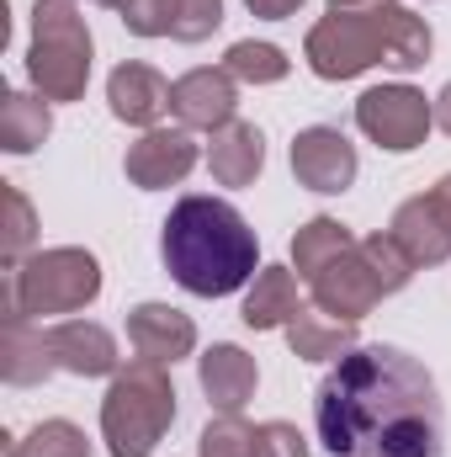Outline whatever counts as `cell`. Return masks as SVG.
<instances>
[{"label":"cell","instance_id":"cell-13","mask_svg":"<svg viewBox=\"0 0 451 457\" xmlns=\"http://www.w3.org/2000/svg\"><path fill=\"white\" fill-rule=\"evenodd\" d=\"M127 345L138 351V361L176 367L181 356L197 351V325H192V314H181L170 303H138L127 314Z\"/></svg>","mask_w":451,"mask_h":457},{"label":"cell","instance_id":"cell-15","mask_svg":"<svg viewBox=\"0 0 451 457\" xmlns=\"http://www.w3.org/2000/svg\"><path fill=\"white\" fill-rule=\"evenodd\" d=\"M107 102H112L117 122H127V128H144V133H149L160 117L170 112V86H165V75H160V70H149V64L127 59V64H117L112 80H107Z\"/></svg>","mask_w":451,"mask_h":457},{"label":"cell","instance_id":"cell-12","mask_svg":"<svg viewBox=\"0 0 451 457\" xmlns=\"http://www.w3.org/2000/svg\"><path fill=\"white\" fill-rule=\"evenodd\" d=\"M234 107H239V91L228 70H186L170 86V112L186 133H218L224 122H234Z\"/></svg>","mask_w":451,"mask_h":457},{"label":"cell","instance_id":"cell-23","mask_svg":"<svg viewBox=\"0 0 451 457\" xmlns=\"http://www.w3.org/2000/svg\"><path fill=\"white\" fill-rule=\"evenodd\" d=\"M0 203H5V224H0V261H5V271H11V266H21V261H27V250H32V239H37V213H32L27 192H21V187H11V181H0Z\"/></svg>","mask_w":451,"mask_h":457},{"label":"cell","instance_id":"cell-14","mask_svg":"<svg viewBox=\"0 0 451 457\" xmlns=\"http://www.w3.org/2000/svg\"><path fill=\"white\" fill-rule=\"evenodd\" d=\"M48 356L53 372H75V378H107L117 372V341L107 325L96 320H64L48 330Z\"/></svg>","mask_w":451,"mask_h":457},{"label":"cell","instance_id":"cell-4","mask_svg":"<svg viewBox=\"0 0 451 457\" xmlns=\"http://www.w3.org/2000/svg\"><path fill=\"white\" fill-rule=\"evenodd\" d=\"M96 298H102V261L80 245L37 250L5 271V314L37 320V325L53 314H80Z\"/></svg>","mask_w":451,"mask_h":457},{"label":"cell","instance_id":"cell-11","mask_svg":"<svg viewBox=\"0 0 451 457\" xmlns=\"http://www.w3.org/2000/svg\"><path fill=\"white\" fill-rule=\"evenodd\" d=\"M197 165V144L186 128H149L138 144H127V181L138 192H165V187H181Z\"/></svg>","mask_w":451,"mask_h":457},{"label":"cell","instance_id":"cell-18","mask_svg":"<svg viewBox=\"0 0 451 457\" xmlns=\"http://www.w3.org/2000/svg\"><path fill=\"white\" fill-rule=\"evenodd\" d=\"M260 165H266V138H260V128L255 122H224L218 133H213V144H208V170H213V181L218 187H250L255 176H260Z\"/></svg>","mask_w":451,"mask_h":457},{"label":"cell","instance_id":"cell-17","mask_svg":"<svg viewBox=\"0 0 451 457\" xmlns=\"http://www.w3.org/2000/svg\"><path fill=\"white\" fill-rule=\"evenodd\" d=\"M53 372V356H48V330L37 320H21V314H5V330H0V378L11 388H32Z\"/></svg>","mask_w":451,"mask_h":457},{"label":"cell","instance_id":"cell-26","mask_svg":"<svg viewBox=\"0 0 451 457\" xmlns=\"http://www.w3.org/2000/svg\"><path fill=\"white\" fill-rule=\"evenodd\" d=\"M197 453L202 457H255V426H250L244 415H218V420L202 431Z\"/></svg>","mask_w":451,"mask_h":457},{"label":"cell","instance_id":"cell-16","mask_svg":"<svg viewBox=\"0 0 451 457\" xmlns=\"http://www.w3.org/2000/svg\"><path fill=\"white\" fill-rule=\"evenodd\" d=\"M197 378H202V394L213 399L218 415H239L250 399H255V383H260V367L250 351L218 341L213 351L197 356Z\"/></svg>","mask_w":451,"mask_h":457},{"label":"cell","instance_id":"cell-5","mask_svg":"<svg viewBox=\"0 0 451 457\" xmlns=\"http://www.w3.org/2000/svg\"><path fill=\"white\" fill-rule=\"evenodd\" d=\"M176 426V383L154 361L117 367L102 399V442L112 457H149Z\"/></svg>","mask_w":451,"mask_h":457},{"label":"cell","instance_id":"cell-28","mask_svg":"<svg viewBox=\"0 0 451 457\" xmlns=\"http://www.w3.org/2000/svg\"><path fill=\"white\" fill-rule=\"evenodd\" d=\"M122 27L133 37H170L176 27V0H127L122 5Z\"/></svg>","mask_w":451,"mask_h":457},{"label":"cell","instance_id":"cell-1","mask_svg":"<svg viewBox=\"0 0 451 457\" xmlns=\"http://www.w3.org/2000/svg\"><path fill=\"white\" fill-rule=\"evenodd\" d=\"M314 431L330 457H441L447 410L420 356L356 345L314 394Z\"/></svg>","mask_w":451,"mask_h":457},{"label":"cell","instance_id":"cell-7","mask_svg":"<svg viewBox=\"0 0 451 457\" xmlns=\"http://www.w3.org/2000/svg\"><path fill=\"white\" fill-rule=\"evenodd\" d=\"M303 282H308V293H314V309L330 314L335 325H361V320L388 298V293L377 287L366 255H361V239H350V245H340L335 255H324Z\"/></svg>","mask_w":451,"mask_h":457},{"label":"cell","instance_id":"cell-29","mask_svg":"<svg viewBox=\"0 0 451 457\" xmlns=\"http://www.w3.org/2000/svg\"><path fill=\"white\" fill-rule=\"evenodd\" d=\"M255 457H308V436L287 420H266L255 426Z\"/></svg>","mask_w":451,"mask_h":457},{"label":"cell","instance_id":"cell-10","mask_svg":"<svg viewBox=\"0 0 451 457\" xmlns=\"http://www.w3.org/2000/svg\"><path fill=\"white\" fill-rule=\"evenodd\" d=\"M361 160H356V144L340 133V128H303L292 138V176L298 187L319 192V197H335V192H350Z\"/></svg>","mask_w":451,"mask_h":457},{"label":"cell","instance_id":"cell-6","mask_svg":"<svg viewBox=\"0 0 451 457\" xmlns=\"http://www.w3.org/2000/svg\"><path fill=\"white\" fill-rule=\"evenodd\" d=\"M27 80L43 102H80L91 86V27L75 0H37L32 5V43H27Z\"/></svg>","mask_w":451,"mask_h":457},{"label":"cell","instance_id":"cell-9","mask_svg":"<svg viewBox=\"0 0 451 457\" xmlns=\"http://www.w3.org/2000/svg\"><path fill=\"white\" fill-rule=\"evenodd\" d=\"M388 234L409 250L414 266H441L451 255V176H441L425 197L398 203Z\"/></svg>","mask_w":451,"mask_h":457},{"label":"cell","instance_id":"cell-33","mask_svg":"<svg viewBox=\"0 0 451 457\" xmlns=\"http://www.w3.org/2000/svg\"><path fill=\"white\" fill-rule=\"evenodd\" d=\"M96 5H112V11H122V5H127V0H96Z\"/></svg>","mask_w":451,"mask_h":457},{"label":"cell","instance_id":"cell-8","mask_svg":"<svg viewBox=\"0 0 451 457\" xmlns=\"http://www.w3.org/2000/svg\"><path fill=\"white\" fill-rule=\"evenodd\" d=\"M430 122H436V102H425V91H414V86H372L356 102V128L388 154L420 149Z\"/></svg>","mask_w":451,"mask_h":457},{"label":"cell","instance_id":"cell-3","mask_svg":"<svg viewBox=\"0 0 451 457\" xmlns=\"http://www.w3.org/2000/svg\"><path fill=\"white\" fill-rule=\"evenodd\" d=\"M430 27L425 16H414L409 5H377V11H330L324 21L308 27L303 59L319 80H356L372 64H393V70H420L430 64Z\"/></svg>","mask_w":451,"mask_h":457},{"label":"cell","instance_id":"cell-24","mask_svg":"<svg viewBox=\"0 0 451 457\" xmlns=\"http://www.w3.org/2000/svg\"><path fill=\"white\" fill-rule=\"evenodd\" d=\"M5 457H91V442L70 420H43L27 431V442H11Z\"/></svg>","mask_w":451,"mask_h":457},{"label":"cell","instance_id":"cell-19","mask_svg":"<svg viewBox=\"0 0 451 457\" xmlns=\"http://www.w3.org/2000/svg\"><path fill=\"white\" fill-rule=\"evenodd\" d=\"M298 309H303V303H298V277H292L287 266H260V271H255V287L244 293L239 320H244L250 330H287V320H292Z\"/></svg>","mask_w":451,"mask_h":457},{"label":"cell","instance_id":"cell-27","mask_svg":"<svg viewBox=\"0 0 451 457\" xmlns=\"http://www.w3.org/2000/svg\"><path fill=\"white\" fill-rule=\"evenodd\" d=\"M224 27V0H176V43H202Z\"/></svg>","mask_w":451,"mask_h":457},{"label":"cell","instance_id":"cell-32","mask_svg":"<svg viewBox=\"0 0 451 457\" xmlns=\"http://www.w3.org/2000/svg\"><path fill=\"white\" fill-rule=\"evenodd\" d=\"M377 5H393V0H330V11H377Z\"/></svg>","mask_w":451,"mask_h":457},{"label":"cell","instance_id":"cell-2","mask_svg":"<svg viewBox=\"0 0 451 457\" xmlns=\"http://www.w3.org/2000/svg\"><path fill=\"white\" fill-rule=\"evenodd\" d=\"M160 255H165V271L197 298L239 293L260 266L255 228L224 197H181L160 228Z\"/></svg>","mask_w":451,"mask_h":457},{"label":"cell","instance_id":"cell-22","mask_svg":"<svg viewBox=\"0 0 451 457\" xmlns=\"http://www.w3.org/2000/svg\"><path fill=\"white\" fill-rule=\"evenodd\" d=\"M224 70L234 75V80H244V86H276V80H287L292 59H287L276 43L244 37V43H234V48L224 54Z\"/></svg>","mask_w":451,"mask_h":457},{"label":"cell","instance_id":"cell-25","mask_svg":"<svg viewBox=\"0 0 451 457\" xmlns=\"http://www.w3.org/2000/svg\"><path fill=\"white\" fill-rule=\"evenodd\" d=\"M361 255H366V266H372V277H377L382 293H404V287H409L414 261H409V250H404L393 234H366V239H361Z\"/></svg>","mask_w":451,"mask_h":457},{"label":"cell","instance_id":"cell-20","mask_svg":"<svg viewBox=\"0 0 451 457\" xmlns=\"http://www.w3.org/2000/svg\"><path fill=\"white\" fill-rule=\"evenodd\" d=\"M287 345L303 361H340L345 351H356V325H335V320H319L314 309H298L287 320Z\"/></svg>","mask_w":451,"mask_h":457},{"label":"cell","instance_id":"cell-31","mask_svg":"<svg viewBox=\"0 0 451 457\" xmlns=\"http://www.w3.org/2000/svg\"><path fill=\"white\" fill-rule=\"evenodd\" d=\"M436 122H441V133L451 138V86L441 91V96H436Z\"/></svg>","mask_w":451,"mask_h":457},{"label":"cell","instance_id":"cell-30","mask_svg":"<svg viewBox=\"0 0 451 457\" xmlns=\"http://www.w3.org/2000/svg\"><path fill=\"white\" fill-rule=\"evenodd\" d=\"M244 5H250L255 16H266V21H282V16H292L303 0H244Z\"/></svg>","mask_w":451,"mask_h":457},{"label":"cell","instance_id":"cell-21","mask_svg":"<svg viewBox=\"0 0 451 457\" xmlns=\"http://www.w3.org/2000/svg\"><path fill=\"white\" fill-rule=\"evenodd\" d=\"M48 133H53V112H48L43 96L11 91V96L0 102V149H5V154H32Z\"/></svg>","mask_w":451,"mask_h":457}]
</instances>
